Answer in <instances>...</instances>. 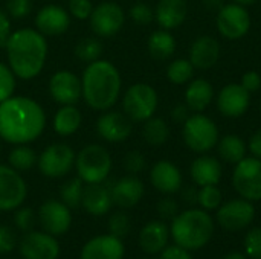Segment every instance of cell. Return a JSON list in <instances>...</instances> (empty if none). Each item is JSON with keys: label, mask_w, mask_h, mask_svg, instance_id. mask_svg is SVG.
Masks as SVG:
<instances>
[{"label": "cell", "mask_w": 261, "mask_h": 259, "mask_svg": "<svg viewBox=\"0 0 261 259\" xmlns=\"http://www.w3.org/2000/svg\"><path fill=\"white\" fill-rule=\"evenodd\" d=\"M46 128L43 107L28 96H11L0 102V139L12 145L37 140Z\"/></svg>", "instance_id": "1"}, {"label": "cell", "mask_w": 261, "mask_h": 259, "mask_svg": "<svg viewBox=\"0 0 261 259\" xmlns=\"http://www.w3.org/2000/svg\"><path fill=\"white\" fill-rule=\"evenodd\" d=\"M8 66L20 79L38 76L47 58V40L37 29L24 27L12 32L5 44Z\"/></svg>", "instance_id": "2"}, {"label": "cell", "mask_w": 261, "mask_h": 259, "mask_svg": "<svg viewBox=\"0 0 261 259\" xmlns=\"http://www.w3.org/2000/svg\"><path fill=\"white\" fill-rule=\"evenodd\" d=\"M83 99L96 111L110 110L119 99L122 78L118 67L107 60L89 63L81 76Z\"/></svg>", "instance_id": "3"}, {"label": "cell", "mask_w": 261, "mask_h": 259, "mask_svg": "<svg viewBox=\"0 0 261 259\" xmlns=\"http://www.w3.org/2000/svg\"><path fill=\"white\" fill-rule=\"evenodd\" d=\"M170 235L174 240V244L190 252L200 250L214 237V220L210 212L202 208L187 209L179 212L171 221Z\"/></svg>", "instance_id": "4"}, {"label": "cell", "mask_w": 261, "mask_h": 259, "mask_svg": "<svg viewBox=\"0 0 261 259\" xmlns=\"http://www.w3.org/2000/svg\"><path fill=\"white\" fill-rule=\"evenodd\" d=\"M75 168L84 183H104L112 171V156L102 145L89 143L76 154Z\"/></svg>", "instance_id": "5"}, {"label": "cell", "mask_w": 261, "mask_h": 259, "mask_svg": "<svg viewBox=\"0 0 261 259\" xmlns=\"http://www.w3.org/2000/svg\"><path fill=\"white\" fill-rule=\"evenodd\" d=\"M182 136L185 145L191 151L205 154L217 145L219 128L211 118L202 113H194L184 122Z\"/></svg>", "instance_id": "6"}, {"label": "cell", "mask_w": 261, "mask_h": 259, "mask_svg": "<svg viewBox=\"0 0 261 259\" xmlns=\"http://www.w3.org/2000/svg\"><path fill=\"white\" fill-rule=\"evenodd\" d=\"M158 92L145 82H136L127 89L122 98V111L133 122H145L158 110Z\"/></svg>", "instance_id": "7"}, {"label": "cell", "mask_w": 261, "mask_h": 259, "mask_svg": "<svg viewBox=\"0 0 261 259\" xmlns=\"http://www.w3.org/2000/svg\"><path fill=\"white\" fill-rule=\"evenodd\" d=\"M232 186L236 192L249 202L261 200V159L254 156L240 160L232 171Z\"/></svg>", "instance_id": "8"}, {"label": "cell", "mask_w": 261, "mask_h": 259, "mask_svg": "<svg viewBox=\"0 0 261 259\" xmlns=\"http://www.w3.org/2000/svg\"><path fill=\"white\" fill-rule=\"evenodd\" d=\"M75 151L70 145L57 142L43 150L38 156L37 165L40 172L49 179H60L67 176L75 166Z\"/></svg>", "instance_id": "9"}, {"label": "cell", "mask_w": 261, "mask_h": 259, "mask_svg": "<svg viewBox=\"0 0 261 259\" xmlns=\"http://www.w3.org/2000/svg\"><path fill=\"white\" fill-rule=\"evenodd\" d=\"M255 218L254 203L245 198H234L222 203L216 214L217 224L228 232H240L248 229Z\"/></svg>", "instance_id": "10"}, {"label": "cell", "mask_w": 261, "mask_h": 259, "mask_svg": "<svg viewBox=\"0 0 261 259\" xmlns=\"http://www.w3.org/2000/svg\"><path fill=\"white\" fill-rule=\"evenodd\" d=\"M89 21L90 29L96 37L109 38L122 29L125 23V12L122 6L115 2H102L98 6H93Z\"/></svg>", "instance_id": "11"}, {"label": "cell", "mask_w": 261, "mask_h": 259, "mask_svg": "<svg viewBox=\"0 0 261 259\" xmlns=\"http://www.w3.org/2000/svg\"><path fill=\"white\" fill-rule=\"evenodd\" d=\"M217 29L226 40H240L251 29V15L246 6L229 3L223 5L217 12Z\"/></svg>", "instance_id": "12"}, {"label": "cell", "mask_w": 261, "mask_h": 259, "mask_svg": "<svg viewBox=\"0 0 261 259\" xmlns=\"http://www.w3.org/2000/svg\"><path fill=\"white\" fill-rule=\"evenodd\" d=\"M28 195V186L18 171L9 165H0V211L18 209Z\"/></svg>", "instance_id": "13"}, {"label": "cell", "mask_w": 261, "mask_h": 259, "mask_svg": "<svg viewBox=\"0 0 261 259\" xmlns=\"http://www.w3.org/2000/svg\"><path fill=\"white\" fill-rule=\"evenodd\" d=\"M18 250L23 259H57L60 255V244L47 232L29 231L20 240Z\"/></svg>", "instance_id": "14"}, {"label": "cell", "mask_w": 261, "mask_h": 259, "mask_svg": "<svg viewBox=\"0 0 261 259\" xmlns=\"http://www.w3.org/2000/svg\"><path fill=\"white\" fill-rule=\"evenodd\" d=\"M49 93L60 105H75L83 98L81 78L70 70H58L49 79Z\"/></svg>", "instance_id": "15"}, {"label": "cell", "mask_w": 261, "mask_h": 259, "mask_svg": "<svg viewBox=\"0 0 261 259\" xmlns=\"http://www.w3.org/2000/svg\"><path fill=\"white\" fill-rule=\"evenodd\" d=\"M38 221L44 232L54 237L63 235L72 226L70 208L61 200H47L38 209Z\"/></svg>", "instance_id": "16"}, {"label": "cell", "mask_w": 261, "mask_h": 259, "mask_svg": "<svg viewBox=\"0 0 261 259\" xmlns=\"http://www.w3.org/2000/svg\"><path fill=\"white\" fill-rule=\"evenodd\" d=\"M133 121L124 111H104L96 121V133L110 143H119L130 137Z\"/></svg>", "instance_id": "17"}, {"label": "cell", "mask_w": 261, "mask_h": 259, "mask_svg": "<svg viewBox=\"0 0 261 259\" xmlns=\"http://www.w3.org/2000/svg\"><path fill=\"white\" fill-rule=\"evenodd\" d=\"M251 104V93L242 85L231 82L225 85L217 95V108L226 118L243 116Z\"/></svg>", "instance_id": "18"}, {"label": "cell", "mask_w": 261, "mask_h": 259, "mask_svg": "<svg viewBox=\"0 0 261 259\" xmlns=\"http://www.w3.org/2000/svg\"><path fill=\"white\" fill-rule=\"evenodd\" d=\"M70 14L58 5H46L35 15V29L44 37H55L64 34L70 26Z\"/></svg>", "instance_id": "19"}, {"label": "cell", "mask_w": 261, "mask_h": 259, "mask_svg": "<svg viewBox=\"0 0 261 259\" xmlns=\"http://www.w3.org/2000/svg\"><path fill=\"white\" fill-rule=\"evenodd\" d=\"M150 182L164 195L177 194L182 189V172L170 160H159L150 171Z\"/></svg>", "instance_id": "20"}, {"label": "cell", "mask_w": 261, "mask_h": 259, "mask_svg": "<svg viewBox=\"0 0 261 259\" xmlns=\"http://www.w3.org/2000/svg\"><path fill=\"white\" fill-rule=\"evenodd\" d=\"M144 194H145V186L142 180L132 174L119 179L110 186L112 202L122 209L135 208L142 200Z\"/></svg>", "instance_id": "21"}, {"label": "cell", "mask_w": 261, "mask_h": 259, "mask_svg": "<svg viewBox=\"0 0 261 259\" xmlns=\"http://www.w3.org/2000/svg\"><path fill=\"white\" fill-rule=\"evenodd\" d=\"M124 253L122 240L107 234L89 240L81 250L80 259H124Z\"/></svg>", "instance_id": "22"}, {"label": "cell", "mask_w": 261, "mask_h": 259, "mask_svg": "<svg viewBox=\"0 0 261 259\" xmlns=\"http://www.w3.org/2000/svg\"><path fill=\"white\" fill-rule=\"evenodd\" d=\"M220 58V44L211 35L197 37L190 47V61L194 69L208 70L217 64Z\"/></svg>", "instance_id": "23"}, {"label": "cell", "mask_w": 261, "mask_h": 259, "mask_svg": "<svg viewBox=\"0 0 261 259\" xmlns=\"http://www.w3.org/2000/svg\"><path fill=\"white\" fill-rule=\"evenodd\" d=\"M170 237V227L165 221H150L139 232V247L147 255H159L168 246Z\"/></svg>", "instance_id": "24"}, {"label": "cell", "mask_w": 261, "mask_h": 259, "mask_svg": "<svg viewBox=\"0 0 261 259\" xmlns=\"http://www.w3.org/2000/svg\"><path fill=\"white\" fill-rule=\"evenodd\" d=\"M110 188L102 183H86L81 198V206L93 217L106 215L112 208Z\"/></svg>", "instance_id": "25"}, {"label": "cell", "mask_w": 261, "mask_h": 259, "mask_svg": "<svg viewBox=\"0 0 261 259\" xmlns=\"http://www.w3.org/2000/svg\"><path fill=\"white\" fill-rule=\"evenodd\" d=\"M188 14L187 0H159L154 9V20L161 29H176L185 20Z\"/></svg>", "instance_id": "26"}, {"label": "cell", "mask_w": 261, "mask_h": 259, "mask_svg": "<svg viewBox=\"0 0 261 259\" xmlns=\"http://www.w3.org/2000/svg\"><path fill=\"white\" fill-rule=\"evenodd\" d=\"M190 174L194 185L199 188L208 185H219L223 174V168L219 159H216L214 156L202 154L200 157L194 159V162L191 163Z\"/></svg>", "instance_id": "27"}, {"label": "cell", "mask_w": 261, "mask_h": 259, "mask_svg": "<svg viewBox=\"0 0 261 259\" xmlns=\"http://www.w3.org/2000/svg\"><path fill=\"white\" fill-rule=\"evenodd\" d=\"M214 99V89L208 79H193L185 90V104L190 111L200 113L210 107Z\"/></svg>", "instance_id": "28"}, {"label": "cell", "mask_w": 261, "mask_h": 259, "mask_svg": "<svg viewBox=\"0 0 261 259\" xmlns=\"http://www.w3.org/2000/svg\"><path fill=\"white\" fill-rule=\"evenodd\" d=\"M83 116L75 105H61L54 116V131L61 137H69L81 127Z\"/></svg>", "instance_id": "29"}, {"label": "cell", "mask_w": 261, "mask_h": 259, "mask_svg": "<svg viewBox=\"0 0 261 259\" xmlns=\"http://www.w3.org/2000/svg\"><path fill=\"white\" fill-rule=\"evenodd\" d=\"M147 47L154 60H168L176 52V38L170 31L158 29L148 37Z\"/></svg>", "instance_id": "30"}, {"label": "cell", "mask_w": 261, "mask_h": 259, "mask_svg": "<svg viewBox=\"0 0 261 259\" xmlns=\"http://www.w3.org/2000/svg\"><path fill=\"white\" fill-rule=\"evenodd\" d=\"M217 153L219 157L231 165H237L240 160H243L246 157V151L248 147L243 142V139H240L236 134H226L222 139H219L217 142Z\"/></svg>", "instance_id": "31"}, {"label": "cell", "mask_w": 261, "mask_h": 259, "mask_svg": "<svg viewBox=\"0 0 261 259\" xmlns=\"http://www.w3.org/2000/svg\"><path fill=\"white\" fill-rule=\"evenodd\" d=\"M142 137L151 147H161L170 139V127L162 118L151 116L144 122Z\"/></svg>", "instance_id": "32"}, {"label": "cell", "mask_w": 261, "mask_h": 259, "mask_svg": "<svg viewBox=\"0 0 261 259\" xmlns=\"http://www.w3.org/2000/svg\"><path fill=\"white\" fill-rule=\"evenodd\" d=\"M37 153L28 145H15L8 156V165L18 172L32 169L37 165Z\"/></svg>", "instance_id": "33"}, {"label": "cell", "mask_w": 261, "mask_h": 259, "mask_svg": "<svg viewBox=\"0 0 261 259\" xmlns=\"http://www.w3.org/2000/svg\"><path fill=\"white\" fill-rule=\"evenodd\" d=\"M75 55L83 63H93L96 60H101L104 46L98 37H84L81 38L75 46Z\"/></svg>", "instance_id": "34"}, {"label": "cell", "mask_w": 261, "mask_h": 259, "mask_svg": "<svg viewBox=\"0 0 261 259\" xmlns=\"http://www.w3.org/2000/svg\"><path fill=\"white\" fill-rule=\"evenodd\" d=\"M194 76V66L191 64L190 60L185 58H177L171 61L167 67V78L170 82L176 85L187 84L193 79Z\"/></svg>", "instance_id": "35"}, {"label": "cell", "mask_w": 261, "mask_h": 259, "mask_svg": "<svg viewBox=\"0 0 261 259\" xmlns=\"http://www.w3.org/2000/svg\"><path fill=\"white\" fill-rule=\"evenodd\" d=\"M83 191H84V182L80 177L70 179L60 188V198L67 208L75 209L81 206Z\"/></svg>", "instance_id": "36"}, {"label": "cell", "mask_w": 261, "mask_h": 259, "mask_svg": "<svg viewBox=\"0 0 261 259\" xmlns=\"http://www.w3.org/2000/svg\"><path fill=\"white\" fill-rule=\"evenodd\" d=\"M222 203H223V195H222V191L217 188V185H208V186L199 188L197 205L203 211H208V212L217 211Z\"/></svg>", "instance_id": "37"}, {"label": "cell", "mask_w": 261, "mask_h": 259, "mask_svg": "<svg viewBox=\"0 0 261 259\" xmlns=\"http://www.w3.org/2000/svg\"><path fill=\"white\" fill-rule=\"evenodd\" d=\"M107 226H109V234H110V235H113V237L122 240V238L127 237L128 232H130V227H132L130 217H128L125 212L118 211V212H115V214L110 215Z\"/></svg>", "instance_id": "38"}, {"label": "cell", "mask_w": 261, "mask_h": 259, "mask_svg": "<svg viewBox=\"0 0 261 259\" xmlns=\"http://www.w3.org/2000/svg\"><path fill=\"white\" fill-rule=\"evenodd\" d=\"M15 75L11 67L5 63H0V102L6 101L14 95L15 90Z\"/></svg>", "instance_id": "39"}, {"label": "cell", "mask_w": 261, "mask_h": 259, "mask_svg": "<svg viewBox=\"0 0 261 259\" xmlns=\"http://www.w3.org/2000/svg\"><path fill=\"white\" fill-rule=\"evenodd\" d=\"M243 247L248 258L261 259V227H252L248 231Z\"/></svg>", "instance_id": "40"}, {"label": "cell", "mask_w": 261, "mask_h": 259, "mask_svg": "<svg viewBox=\"0 0 261 259\" xmlns=\"http://www.w3.org/2000/svg\"><path fill=\"white\" fill-rule=\"evenodd\" d=\"M128 15L136 24H141V26L150 24L154 20V11L151 9V6H148L144 2H136L135 5H132Z\"/></svg>", "instance_id": "41"}, {"label": "cell", "mask_w": 261, "mask_h": 259, "mask_svg": "<svg viewBox=\"0 0 261 259\" xmlns=\"http://www.w3.org/2000/svg\"><path fill=\"white\" fill-rule=\"evenodd\" d=\"M156 211H158L159 217L162 218V221H168V220L173 221L177 217V214L180 212V206H179L177 200L167 195V197H164V198H161L158 202Z\"/></svg>", "instance_id": "42"}, {"label": "cell", "mask_w": 261, "mask_h": 259, "mask_svg": "<svg viewBox=\"0 0 261 259\" xmlns=\"http://www.w3.org/2000/svg\"><path fill=\"white\" fill-rule=\"evenodd\" d=\"M147 166V160L141 151H130L124 157V168L128 174L136 176L142 172Z\"/></svg>", "instance_id": "43"}, {"label": "cell", "mask_w": 261, "mask_h": 259, "mask_svg": "<svg viewBox=\"0 0 261 259\" xmlns=\"http://www.w3.org/2000/svg\"><path fill=\"white\" fill-rule=\"evenodd\" d=\"M32 3L31 0H8L6 2V14L14 20H21L31 14Z\"/></svg>", "instance_id": "44"}, {"label": "cell", "mask_w": 261, "mask_h": 259, "mask_svg": "<svg viewBox=\"0 0 261 259\" xmlns=\"http://www.w3.org/2000/svg\"><path fill=\"white\" fill-rule=\"evenodd\" d=\"M14 224L18 231L29 232L35 224V212L31 208H20L14 215Z\"/></svg>", "instance_id": "45"}, {"label": "cell", "mask_w": 261, "mask_h": 259, "mask_svg": "<svg viewBox=\"0 0 261 259\" xmlns=\"http://www.w3.org/2000/svg\"><path fill=\"white\" fill-rule=\"evenodd\" d=\"M93 11L92 0H69V14L76 20H87Z\"/></svg>", "instance_id": "46"}, {"label": "cell", "mask_w": 261, "mask_h": 259, "mask_svg": "<svg viewBox=\"0 0 261 259\" xmlns=\"http://www.w3.org/2000/svg\"><path fill=\"white\" fill-rule=\"evenodd\" d=\"M15 247V234L5 224H0V255H8Z\"/></svg>", "instance_id": "47"}, {"label": "cell", "mask_w": 261, "mask_h": 259, "mask_svg": "<svg viewBox=\"0 0 261 259\" xmlns=\"http://www.w3.org/2000/svg\"><path fill=\"white\" fill-rule=\"evenodd\" d=\"M159 259H193L190 250L174 244V246H167L162 252Z\"/></svg>", "instance_id": "48"}, {"label": "cell", "mask_w": 261, "mask_h": 259, "mask_svg": "<svg viewBox=\"0 0 261 259\" xmlns=\"http://www.w3.org/2000/svg\"><path fill=\"white\" fill-rule=\"evenodd\" d=\"M249 93H254V92H258L261 87V75L255 70H249L243 75L242 78V82H240Z\"/></svg>", "instance_id": "49"}, {"label": "cell", "mask_w": 261, "mask_h": 259, "mask_svg": "<svg viewBox=\"0 0 261 259\" xmlns=\"http://www.w3.org/2000/svg\"><path fill=\"white\" fill-rule=\"evenodd\" d=\"M12 34L11 29V17L0 9V47H5L9 35Z\"/></svg>", "instance_id": "50"}, {"label": "cell", "mask_w": 261, "mask_h": 259, "mask_svg": "<svg viewBox=\"0 0 261 259\" xmlns=\"http://www.w3.org/2000/svg\"><path fill=\"white\" fill-rule=\"evenodd\" d=\"M182 202L185 205H190V206H194L197 205V198H199V188L196 186H185L182 189Z\"/></svg>", "instance_id": "51"}, {"label": "cell", "mask_w": 261, "mask_h": 259, "mask_svg": "<svg viewBox=\"0 0 261 259\" xmlns=\"http://www.w3.org/2000/svg\"><path fill=\"white\" fill-rule=\"evenodd\" d=\"M248 150L251 151V154L257 159H261V130L255 131L249 142H248Z\"/></svg>", "instance_id": "52"}, {"label": "cell", "mask_w": 261, "mask_h": 259, "mask_svg": "<svg viewBox=\"0 0 261 259\" xmlns=\"http://www.w3.org/2000/svg\"><path fill=\"white\" fill-rule=\"evenodd\" d=\"M171 118L174 122L177 124H184L188 118H190V108L187 107V104H179L173 108L171 111Z\"/></svg>", "instance_id": "53"}, {"label": "cell", "mask_w": 261, "mask_h": 259, "mask_svg": "<svg viewBox=\"0 0 261 259\" xmlns=\"http://www.w3.org/2000/svg\"><path fill=\"white\" fill-rule=\"evenodd\" d=\"M203 5L210 11H219L225 3H223V0H203Z\"/></svg>", "instance_id": "54"}, {"label": "cell", "mask_w": 261, "mask_h": 259, "mask_svg": "<svg viewBox=\"0 0 261 259\" xmlns=\"http://www.w3.org/2000/svg\"><path fill=\"white\" fill-rule=\"evenodd\" d=\"M222 259H249L246 256V253H242V252H229L226 253Z\"/></svg>", "instance_id": "55"}, {"label": "cell", "mask_w": 261, "mask_h": 259, "mask_svg": "<svg viewBox=\"0 0 261 259\" xmlns=\"http://www.w3.org/2000/svg\"><path fill=\"white\" fill-rule=\"evenodd\" d=\"M257 0H234V3L237 5H242V6H249V5H254Z\"/></svg>", "instance_id": "56"}, {"label": "cell", "mask_w": 261, "mask_h": 259, "mask_svg": "<svg viewBox=\"0 0 261 259\" xmlns=\"http://www.w3.org/2000/svg\"><path fill=\"white\" fill-rule=\"evenodd\" d=\"M0 140H2V139H0ZM0 153H2V145H0Z\"/></svg>", "instance_id": "57"}, {"label": "cell", "mask_w": 261, "mask_h": 259, "mask_svg": "<svg viewBox=\"0 0 261 259\" xmlns=\"http://www.w3.org/2000/svg\"><path fill=\"white\" fill-rule=\"evenodd\" d=\"M142 259H151V258H142Z\"/></svg>", "instance_id": "58"}, {"label": "cell", "mask_w": 261, "mask_h": 259, "mask_svg": "<svg viewBox=\"0 0 261 259\" xmlns=\"http://www.w3.org/2000/svg\"><path fill=\"white\" fill-rule=\"evenodd\" d=\"M260 107H261V102H260Z\"/></svg>", "instance_id": "59"}]
</instances>
